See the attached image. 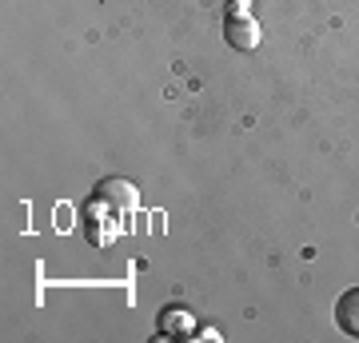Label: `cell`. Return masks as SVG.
<instances>
[{
	"label": "cell",
	"instance_id": "5b68a950",
	"mask_svg": "<svg viewBox=\"0 0 359 343\" xmlns=\"http://www.w3.org/2000/svg\"><path fill=\"white\" fill-rule=\"evenodd\" d=\"M160 328H164V335H172V331H180V335H192V331H196V319H192V311L172 307V311H164V316H160Z\"/></svg>",
	"mask_w": 359,
	"mask_h": 343
},
{
	"label": "cell",
	"instance_id": "8992f818",
	"mask_svg": "<svg viewBox=\"0 0 359 343\" xmlns=\"http://www.w3.org/2000/svg\"><path fill=\"white\" fill-rule=\"evenodd\" d=\"M188 339H208V343H216V339H219V331H212V328H196L192 335H188Z\"/></svg>",
	"mask_w": 359,
	"mask_h": 343
},
{
	"label": "cell",
	"instance_id": "52a82bcc",
	"mask_svg": "<svg viewBox=\"0 0 359 343\" xmlns=\"http://www.w3.org/2000/svg\"><path fill=\"white\" fill-rule=\"evenodd\" d=\"M248 4H252V0H228V16H236V13H248Z\"/></svg>",
	"mask_w": 359,
	"mask_h": 343
},
{
	"label": "cell",
	"instance_id": "6da1fadb",
	"mask_svg": "<svg viewBox=\"0 0 359 343\" xmlns=\"http://www.w3.org/2000/svg\"><path fill=\"white\" fill-rule=\"evenodd\" d=\"M92 200L104 203V208H112L116 216H128L132 208H136V184H128V180H100L96 184V191H92Z\"/></svg>",
	"mask_w": 359,
	"mask_h": 343
},
{
	"label": "cell",
	"instance_id": "7a4b0ae2",
	"mask_svg": "<svg viewBox=\"0 0 359 343\" xmlns=\"http://www.w3.org/2000/svg\"><path fill=\"white\" fill-rule=\"evenodd\" d=\"M224 40H228L231 48L252 52V48H259L264 32H259V25L248 13H236V16H228V20H224Z\"/></svg>",
	"mask_w": 359,
	"mask_h": 343
},
{
	"label": "cell",
	"instance_id": "3957f363",
	"mask_svg": "<svg viewBox=\"0 0 359 343\" xmlns=\"http://www.w3.org/2000/svg\"><path fill=\"white\" fill-rule=\"evenodd\" d=\"M84 236H88L92 248H108V243H116V236H120V224H116L112 216L100 220L96 203H92L88 212H84Z\"/></svg>",
	"mask_w": 359,
	"mask_h": 343
},
{
	"label": "cell",
	"instance_id": "277c9868",
	"mask_svg": "<svg viewBox=\"0 0 359 343\" xmlns=\"http://www.w3.org/2000/svg\"><path fill=\"white\" fill-rule=\"evenodd\" d=\"M335 323L344 335L359 339V288H347L339 300H335Z\"/></svg>",
	"mask_w": 359,
	"mask_h": 343
}]
</instances>
